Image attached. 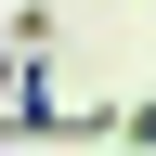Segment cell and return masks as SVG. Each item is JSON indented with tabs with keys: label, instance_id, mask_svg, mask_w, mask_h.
Instances as JSON below:
<instances>
[{
	"label": "cell",
	"instance_id": "cell-1",
	"mask_svg": "<svg viewBox=\"0 0 156 156\" xmlns=\"http://www.w3.org/2000/svg\"><path fill=\"white\" fill-rule=\"evenodd\" d=\"M117 143H156V104H130V117H117Z\"/></svg>",
	"mask_w": 156,
	"mask_h": 156
}]
</instances>
